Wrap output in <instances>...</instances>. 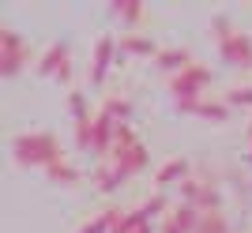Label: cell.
<instances>
[{"label":"cell","mask_w":252,"mask_h":233,"mask_svg":"<svg viewBox=\"0 0 252 233\" xmlns=\"http://www.w3.org/2000/svg\"><path fill=\"white\" fill-rule=\"evenodd\" d=\"M11 154H15L19 166H38V170H49L53 162L64 158L61 139L53 132H19L11 139Z\"/></svg>","instance_id":"obj_1"},{"label":"cell","mask_w":252,"mask_h":233,"mask_svg":"<svg viewBox=\"0 0 252 233\" xmlns=\"http://www.w3.org/2000/svg\"><path fill=\"white\" fill-rule=\"evenodd\" d=\"M211 30H215L222 60L230 64V68H237V72H252V38L249 34H245L241 27H233L230 15H215Z\"/></svg>","instance_id":"obj_2"},{"label":"cell","mask_w":252,"mask_h":233,"mask_svg":"<svg viewBox=\"0 0 252 233\" xmlns=\"http://www.w3.org/2000/svg\"><path fill=\"white\" fill-rule=\"evenodd\" d=\"M105 162L128 180V177H139V173L151 166V150H147V143L132 132V124H117V147Z\"/></svg>","instance_id":"obj_3"},{"label":"cell","mask_w":252,"mask_h":233,"mask_svg":"<svg viewBox=\"0 0 252 233\" xmlns=\"http://www.w3.org/2000/svg\"><path fill=\"white\" fill-rule=\"evenodd\" d=\"M27 64H31V45H27V38L15 34L11 27H4V30H0V75L11 79V75H19Z\"/></svg>","instance_id":"obj_4"},{"label":"cell","mask_w":252,"mask_h":233,"mask_svg":"<svg viewBox=\"0 0 252 233\" xmlns=\"http://www.w3.org/2000/svg\"><path fill=\"white\" fill-rule=\"evenodd\" d=\"M207 87H211V68L207 64H192V68H185L181 75H173L169 90L177 94V102H200V98H207L203 94Z\"/></svg>","instance_id":"obj_5"},{"label":"cell","mask_w":252,"mask_h":233,"mask_svg":"<svg viewBox=\"0 0 252 233\" xmlns=\"http://www.w3.org/2000/svg\"><path fill=\"white\" fill-rule=\"evenodd\" d=\"M38 75H53L57 83H72V45L53 42L42 57H38Z\"/></svg>","instance_id":"obj_6"},{"label":"cell","mask_w":252,"mask_h":233,"mask_svg":"<svg viewBox=\"0 0 252 233\" xmlns=\"http://www.w3.org/2000/svg\"><path fill=\"white\" fill-rule=\"evenodd\" d=\"M181 203H189V207H196V211H222L219 207V188L211 184V180H181Z\"/></svg>","instance_id":"obj_7"},{"label":"cell","mask_w":252,"mask_h":233,"mask_svg":"<svg viewBox=\"0 0 252 233\" xmlns=\"http://www.w3.org/2000/svg\"><path fill=\"white\" fill-rule=\"evenodd\" d=\"M117 42L109 38V34H102L94 42V53H91V83L94 87H102L105 79H109V68H113V60H117Z\"/></svg>","instance_id":"obj_8"},{"label":"cell","mask_w":252,"mask_h":233,"mask_svg":"<svg viewBox=\"0 0 252 233\" xmlns=\"http://www.w3.org/2000/svg\"><path fill=\"white\" fill-rule=\"evenodd\" d=\"M181 113L189 116H203V120H215V124H226L233 109L226 106V98H200V102H177Z\"/></svg>","instance_id":"obj_9"},{"label":"cell","mask_w":252,"mask_h":233,"mask_svg":"<svg viewBox=\"0 0 252 233\" xmlns=\"http://www.w3.org/2000/svg\"><path fill=\"white\" fill-rule=\"evenodd\" d=\"M113 147H117V120L98 109L94 113V132H91V150H94L98 158H109Z\"/></svg>","instance_id":"obj_10"},{"label":"cell","mask_w":252,"mask_h":233,"mask_svg":"<svg viewBox=\"0 0 252 233\" xmlns=\"http://www.w3.org/2000/svg\"><path fill=\"white\" fill-rule=\"evenodd\" d=\"M200 214H203V211H196V207H189V203H173V211L162 218L158 233H196Z\"/></svg>","instance_id":"obj_11"},{"label":"cell","mask_w":252,"mask_h":233,"mask_svg":"<svg viewBox=\"0 0 252 233\" xmlns=\"http://www.w3.org/2000/svg\"><path fill=\"white\" fill-rule=\"evenodd\" d=\"M117 49H121V57H155L158 60V42L151 38V34H121V42H117Z\"/></svg>","instance_id":"obj_12"},{"label":"cell","mask_w":252,"mask_h":233,"mask_svg":"<svg viewBox=\"0 0 252 233\" xmlns=\"http://www.w3.org/2000/svg\"><path fill=\"white\" fill-rule=\"evenodd\" d=\"M158 68H162V72H169V75H181L185 72V68H192V53L189 49H181V45H169V49H162V53H158Z\"/></svg>","instance_id":"obj_13"},{"label":"cell","mask_w":252,"mask_h":233,"mask_svg":"<svg viewBox=\"0 0 252 233\" xmlns=\"http://www.w3.org/2000/svg\"><path fill=\"white\" fill-rule=\"evenodd\" d=\"M181 180H189V158H169L162 170L155 173V184H158V192H166L169 184H181Z\"/></svg>","instance_id":"obj_14"},{"label":"cell","mask_w":252,"mask_h":233,"mask_svg":"<svg viewBox=\"0 0 252 233\" xmlns=\"http://www.w3.org/2000/svg\"><path fill=\"white\" fill-rule=\"evenodd\" d=\"M45 177H49V184H61V188H75V184H79V170H75L68 158L53 162L49 170H45Z\"/></svg>","instance_id":"obj_15"},{"label":"cell","mask_w":252,"mask_h":233,"mask_svg":"<svg viewBox=\"0 0 252 233\" xmlns=\"http://www.w3.org/2000/svg\"><path fill=\"white\" fill-rule=\"evenodd\" d=\"M113 15L121 23H128V27H136V23H143L147 8H143V0H117V4H113Z\"/></svg>","instance_id":"obj_16"},{"label":"cell","mask_w":252,"mask_h":233,"mask_svg":"<svg viewBox=\"0 0 252 233\" xmlns=\"http://www.w3.org/2000/svg\"><path fill=\"white\" fill-rule=\"evenodd\" d=\"M117 214H121V207H105V211H98L91 222L79 226V233H113V222H117Z\"/></svg>","instance_id":"obj_17"},{"label":"cell","mask_w":252,"mask_h":233,"mask_svg":"<svg viewBox=\"0 0 252 233\" xmlns=\"http://www.w3.org/2000/svg\"><path fill=\"white\" fill-rule=\"evenodd\" d=\"M139 211L147 214V222H151V218H166V214L173 211V203H169L166 192H155V196H147V200L139 203Z\"/></svg>","instance_id":"obj_18"},{"label":"cell","mask_w":252,"mask_h":233,"mask_svg":"<svg viewBox=\"0 0 252 233\" xmlns=\"http://www.w3.org/2000/svg\"><path fill=\"white\" fill-rule=\"evenodd\" d=\"M143 226H147V214H143V211L136 207V211H121V214H117L113 233H139Z\"/></svg>","instance_id":"obj_19"},{"label":"cell","mask_w":252,"mask_h":233,"mask_svg":"<svg viewBox=\"0 0 252 233\" xmlns=\"http://www.w3.org/2000/svg\"><path fill=\"white\" fill-rule=\"evenodd\" d=\"M196 233H230V218H226L222 211H203Z\"/></svg>","instance_id":"obj_20"},{"label":"cell","mask_w":252,"mask_h":233,"mask_svg":"<svg viewBox=\"0 0 252 233\" xmlns=\"http://www.w3.org/2000/svg\"><path fill=\"white\" fill-rule=\"evenodd\" d=\"M94 184H98L102 192H117L121 184H125V177H121V173H117L109 162H102V166L94 170Z\"/></svg>","instance_id":"obj_21"},{"label":"cell","mask_w":252,"mask_h":233,"mask_svg":"<svg viewBox=\"0 0 252 233\" xmlns=\"http://www.w3.org/2000/svg\"><path fill=\"white\" fill-rule=\"evenodd\" d=\"M102 113L113 116L117 124H128V116H132V102H128V98H105V102H102Z\"/></svg>","instance_id":"obj_22"},{"label":"cell","mask_w":252,"mask_h":233,"mask_svg":"<svg viewBox=\"0 0 252 233\" xmlns=\"http://www.w3.org/2000/svg\"><path fill=\"white\" fill-rule=\"evenodd\" d=\"M68 109H72V120L75 124H83V120H91V106H87V94L83 90H68Z\"/></svg>","instance_id":"obj_23"},{"label":"cell","mask_w":252,"mask_h":233,"mask_svg":"<svg viewBox=\"0 0 252 233\" xmlns=\"http://www.w3.org/2000/svg\"><path fill=\"white\" fill-rule=\"evenodd\" d=\"M226 106L230 109H252V87H233L226 94Z\"/></svg>","instance_id":"obj_24"},{"label":"cell","mask_w":252,"mask_h":233,"mask_svg":"<svg viewBox=\"0 0 252 233\" xmlns=\"http://www.w3.org/2000/svg\"><path fill=\"white\" fill-rule=\"evenodd\" d=\"M139 233H155V226H151V222H147V226H143V230H139Z\"/></svg>","instance_id":"obj_25"},{"label":"cell","mask_w":252,"mask_h":233,"mask_svg":"<svg viewBox=\"0 0 252 233\" xmlns=\"http://www.w3.org/2000/svg\"><path fill=\"white\" fill-rule=\"evenodd\" d=\"M249 143H252V120H249Z\"/></svg>","instance_id":"obj_26"},{"label":"cell","mask_w":252,"mask_h":233,"mask_svg":"<svg viewBox=\"0 0 252 233\" xmlns=\"http://www.w3.org/2000/svg\"><path fill=\"white\" fill-rule=\"evenodd\" d=\"M249 162H252V143H249Z\"/></svg>","instance_id":"obj_27"}]
</instances>
